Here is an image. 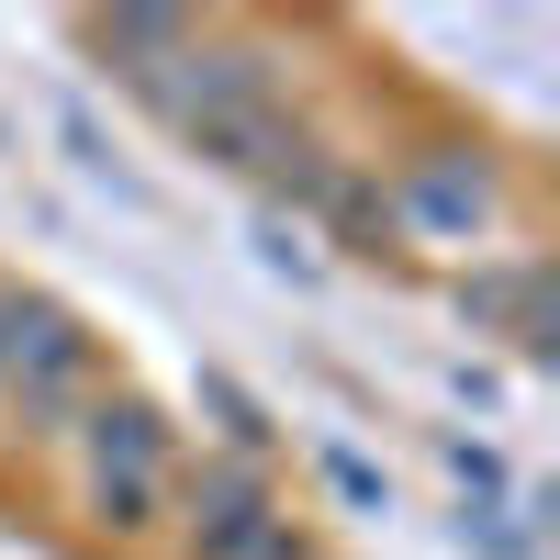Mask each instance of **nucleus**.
<instances>
[{"label":"nucleus","mask_w":560,"mask_h":560,"mask_svg":"<svg viewBox=\"0 0 560 560\" xmlns=\"http://www.w3.org/2000/svg\"><path fill=\"white\" fill-rule=\"evenodd\" d=\"M102 493L124 504V516L158 493V427H135V415H113V427H102Z\"/></svg>","instance_id":"obj_1"}]
</instances>
